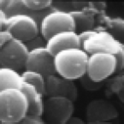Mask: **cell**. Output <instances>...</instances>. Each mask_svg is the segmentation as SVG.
Wrapping results in <instances>:
<instances>
[{
	"mask_svg": "<svg viewBox=\"0 0 124 124\" xmlns=\"http://www.w3.org/2000/svg\"><path fill=\"white\" fill-rule=\"evenodd\" d=\"M88 54L81 48L62 50L54 56L56 73L68 80H80L86 74Z\"/></svg>",
	"mask_w": 124,
	"mask_h": 124,
	"instance_id": "obj_1",
	"label": "cell"
},
{
	"mask_svg": "<svg viewBox=\"0 0 124 124\" xmlns=\"http://www.w3.org/2000/svg\"><path fill=\"white\" fill-rule=\"evenodd\" d=\"M29 104L21 89L0 90V121L16 124L28 115Z\"/></svg>",
	"mask_w": 124,
	"mask_h": 124,
	"instance_id": "obj_2",
	"label": "cell"
},
{
	"mask_svg": "<svg viewBox=\"0 0 124 124\" xmlns=\"http://www.w3.org/2000/svg\"><path fill=\"white\" fill-rule=\"evenodd\" d=\"M83 49L88 55L95 52H108L116 55L124 52V46L118 42L104 27H95L92 30L90 36L81 44Z\"/></svg>",
	"mask_w": 124,
	"mask_h": 124,
	"instance_id": "obj_3",
	"label": "cell"
},
{
	"mask_svg": "<svg viewBox=\"0 0 124 124\" xmlns=\"http://www.w3.org/2000/svg\"><path fill=\"white\" fill-rule=\"evenodd\" d=\"M75 24L69 11L56 9L42 17L39 22V33L47 40L53 34L63 31H75Z\"/></svg>",
	"mask_w": 124,
	"mask_h": 124,
	"instance_id": "obj_4",
	"label": "cell"
},
{
	"mask_svg": "<svg viewBox=\"0 0 124 124\" xmlns=\"http://www.w3.org/2000/svg\"><path fill=\"white\" fill-rule=\"evenodd\" d=\"M116 59L115 55L108 52H95L88 55L86 75L98 82L105 81L116 73Z\"/></svg>",
	"mask_w": 124,
	"mask_h": 124,
	"instance_id": "obj_5",
	"label": "cell"
},
{
	"mask_svg": "<svg viewBox=\"0 0 124 124\" xmlns=\"http://www.w3.org/2000/svg\"><path fill=\"white\" fill-rule=\"evenodd\" d=\"M13 37L27 43L39 36V23L28 14L15 13L9 16L7 29Z\"/></svg>",
	"mask_w": 124,
	"mask_h": 124,
	"instance_id": "obj_6",
	"label": "cell"
},
{
	"mask_svg": "<svg viewBox=\"0 0 124 124\" xmlns=\"http://www.w3.org/2000/svg\"><path fill=\"white\" fill-rule=\"evenodd\" d=\"M29 52L27 44L20 39L13 38L0 49L1 67L10 68L17 71L25 70L26 61Z\"/></svg>",
	"mask_w": 124,
	"mask_h": 124,
	"instance_id": "obj_7",
	"label": "cell"
},
{
	"mask_svg": "<svg viewBox=\"0 0 124 124\" xmlns=\"http://www.w3.org/2000/svg\"><path fill=\"white\" fill-rule=\"evenodd\" d=\"M65 97H47L45 99L43 116L51 124H65L73 116L75 105Z\"/></svg>",
	"mask_w": 124,
	"mask_h": 124,
	"instance_id": "obj_8",
	"label": "cell"
},
{
	"mask_svg": "<svg viewBox=\"0 0 124 124\" xmlns=\"http://www.w3.org/2000/svg\"><path fill=\"white\" fill-rule=\"evenodd\" d=\"M25 70L37 71L45 77L57 75L54 66V56L49 52L46 46L29 50Z\"/></svg>",
	"mask_w": 124,
	"mask_h": 124,
	"instance_id": "obj_9",
	"label": "cell"
},
{
	"mask_svg": "<svg viewBox=\"0 0 124 124\" xmlns=\"http://www.w3.org/2000/svg\"><path fill=\"white\" fill-rule=\"evenodd\" d=\"M45 97H65L75 102L78 97V89L74 80L62 78L58 75L46 77Z\"/></svg>",
	"mask_w": 124,
	"mask_h": 124,
	"instance_id": "obj_10",
	"label": "cell"
},
{
	"mask_svg": "<svg viewBox=\"0 0 124 124\" xmlns=\"http://www.w3.org/2000/svg\"><path fill=\"white\" fill-rule=\"evenodd\" d=\"M86 116L87 122H111L119 116V112L111 102L99 99L88 103Z\"/></svg>",
	"mask_w": 124,
	"mask_h": 124,
	"instance_id": "obj_11",
	"label": "cell"
},
{
	"mask_svg": "<svg viewBox=\"0 0 124 124\" xmlns=\"http://www.w3.org/2000/svg\"><path fill=\"white\" fill-rule=\"evenodd\" d=\"M46 47L53 56L62 50L81 48L80 36L75 31H63L55 33L46 40Z\"/></svg>",
	"mask_w": 124,
	"mask_h": 124,
	"instance_id": "obj_12",
	"label": "cell"
},
{
	"mask_svg": "<svg viewBox=\"0 0 124 124\" xmlns=\"http://www.w3.org/2000/svg\"><path fill=\"white\" fill-rule=\"evenodd\" d=\"M97 19L102 24V27L110 33L115 39L124 46V19L122 17L109 16L105 12L97 16Z\"/></svg>",
	"mask_w": 124,
	"mask_h": 124,
	"instance_id": "obj_13",
	"label": "cell"
},
{
	"mask_svg": "<svg viewBox=\"0 0 124 124\" xmlns=\"http://www.w3.org/2000/svg\"><path fill=\"white\" fill-rule=\"evenodd\" d=\"M21 90H22L23 93L26 94L27 101H28V104H29L28 115L42 116L43 113H44V95L34 86L26 81Z\"/></svg>",
	"mask_w": 124,
	"mask_h": 124,
	"instance_id": "obj_14",
	"label": "cell"
},
{
	"mask_svg": "<svg viewBox=\"0 0 124 124\" xmlns=\"http://www.w3.org/2000/svg\"><path fill=\"white\" fill-rule=\"evenodd\" d=\"M70 14L73 16L75 24V30L78 34L86 31L95 29L96 15L86 8L81 10H72Z\"/></svg>",
	"mask_w": 124,
	"mask_h": 124,
	"instance_id": "obj_15",
	"label": "cell"
},
{
	"mask_svg": "<svg viewBox=\"0 0 124 124\" xmlns=\"http://www.w3.org/2000/svg\"><path fill=\"white\" fill-rule=\"evenodd\" d=\"M25 83L22 74L10 68H0V90L22 89Z\"/></svg>",
	"mask_w": 124,
	"mask_h": 124,
	"instance_id": "obj_16",
	"label": "cell"
},
{
	"mask_svg": "<svg viewBox=\"0 0 124 124\" xmlns=\"http://www.w3.org/2000/svg\"><path fill=\"white\" fill-rule=\"evenodd\" d=\"M107 82V91L116 94L119 100L124 104V70L108 80Z\"/></svg>",
	"mask_w": 124,
	"mask_h": 124,
	"instance_id": "obj_17",
	"label": "cell"
},
{
	"mask_svg": "<svg viewBox=\"0 0 124 124\" xmlns=\"http://www.w3.org/2000/svg\"><path fill=\"white\" fill-rule=\"evenodd\" d=\"M24 80L34 86L45 96L46 92V77L42 74L33 70H23L22 73Z\"/></svg>",
	"mask_w": 124,
	"mask_h": 124,
	"instance_id": "obj_18",
	"label": "cell"
},
{
	"mask_svg": "<svg viewBox=\"0 0 124 124\" xmlns=\"http://www.w3.org/2000/svg\"><path fill=\"white\" fill-rule=\"evenodd\" d=\"M53 2L51 0H22V4L27 9L39 11L51 8Z\"/></svg>",
	"mask_w": 124,
	"mask_h": 124,
	"instance_id": "obj_19",
	"label": "cell"
},
{
	"mask_svg": "<svg viewBox=\"0 0 124 124\" xmlns=\"http://www.w3.org/2000/svg\"><path fill=\"white\" fill-rule=\"evenodd\" d=\"M80 85L86 91L88 92H95L100 90L103 86H104V81L103 82H98L95 80H92L87 75H84L80 79Z\"/></svg>",
	"mask_w": 124,
	"mask_h": 124,
	"instance_id": "obj_20",
	"label": "cell"
},
{
	"mask_svg": "<svg viewBox=\"0 0 124 124\" xmlns=\"http://www.w3.org/2000/svg\"><path fill=\"white\" fill-rule=\"evenodd\" d=\"M16 124H47L42 120L41 116L33 115H27L22 121L17 122Z\"/></svg>",
	"mask_w": 124,
	"mask_h": 124,
	"instance_id": "obj_21",
	"label": "cell"
},
{
	"mask_svg": "<svg viewBox=\"0 0 124 124\" xmlns=\"http://www.w3.org/2000/svg\"><path fill=\"white\" fill-rule=\"evenodd\" d=\"M14 38L13 35L9 32L8 30H3L0 32V46H3L5 45L7 42H9V40H11Z\"/></svg>",
	"mask_w": 124,
	"mask_h": 124,
	"instance_id": "obj_22",
	"label": "cell"
},
{
	"mask_svg": "<svg viewBox=\"0 0 124 124\" xmlns=\"http://www.w3.org/2000/svg\"><path fill=\"white\" fill-rule=\"evenodd\" d=\"M9 16L4 10L0 9V26H1V31L7 29V24Z\"/></svg>",
	"mask_w": 124,
	"mask_h": 124,
	"instance_id": "obj_23",
	"label": "cell"
},
{
	"mask_svg": "<svg viewBox=\"0 0 124 124\" xmlns=\"http://www.w3.org/2000/svg\"><path fill=\"white\" fill-rule=\"evenodd\" d=\"M65 124H87V122H86L85 121H83L81 118L77 116H72L70 118V120L68 121Z\"/></svg>",
	"mask_w": 124,
	"mask_h": 124,
	"instance_id": "obj_24",
	"label": "cell"
},
{
	"mask_svg": "<svg viewBox=\"0 0 124 124\" xmlns=\"http://www.w3.org/2000/svg\"><path fill=\"white\" fill-rule=\"evenodd\" d=\"M87 124H116L112 122H87Z\"/></svg>",
	"mask_w": 124,
	"mask_h": 124,
	"instance_id": "obj_25",
	"label": "cell"
},
{
	"mask_svg": "<svg viewBox=\"0 0 124 124\" xmlns=\"http://www.w3.org/2000/svg\"><path fill=\"white\" fill-rule=\"evenodd\" d=\"M1 124H8V123H4V122H1Z\"/></svg>",
	"mask_w": 124,
	"mask_h": 124,
	"instance_id": "obj_26",
	"label": "cell"
}]
</instances>
